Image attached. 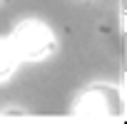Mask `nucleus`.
Listing matches in <instances>:
<instances>
[{"instance_id":"f257e3e1","label":"nucleus","mask_w":127,"mask_h":124,"mask_svg":"<svg viewBox=\"0 0 127 124\" xmlns=\"http://www.w3.org/2000/svg\"><path fill=\"white\" fill-rule=\"evenodd\" d=\"M50 50H52V35L40 22H23L15 30V35H13V52H15V57L20 55L25 60H40Z\"/></svg>"},{"instance_id":"f03ea898","label":"nucleus","mask_w":127,"mask_h":124,"mask_svg":"<svg viewBox=\"0 0 127 124\" xmlns=\"http://www.w3.org/2000/svg\"><path fill=\"white\" fill-rule=\"evenodd\" d=\"M13 57H15V52H13L8 45L0 42V77H5V75L13 70Z\"/></svg>"}]
</instances>
